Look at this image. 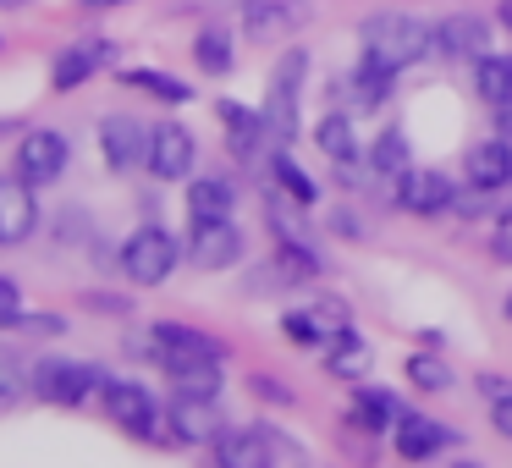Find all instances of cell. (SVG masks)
Segmentation results:
<instances>
[{
  "label": "cell",
  "instance_id": "obj_1",
  "mask_svg": "<svg viewBox=\"0 0 512 468\" xmlns=\"http://www.w3.org/2000/svg\"><path fill=\"white\" fill-rule=\"evenodd\" d=\"M358 45H364V67L397 78L402 67L435 56V28L419 23V17H408V12H380L358 28Z\"/></svg>",
  "mask_w": 512,
  "mask_h": 468
},
{
  "label": "cell",
  "instance_id": "obj_2",
  "mask_svg": "<svg viewBox=\"0 0 512 468\" xmlns=\"http://www.w3.org/2000/svg\"><path fill=\"white\" fill-rule=\"evenodd\" d=\"M94 391H105V375L83 358H39L34 364V397L50 408H78Z\"/></svg>",
  "mask_w": 512,
  "mask_h": 468
},
{
  "label": "cell",
  "instance_id": "obj_3",
  "mask_svg": "<svg viewBox=\"0 0 512 468\" xmlns=\"http://www.w3.org/2000/svg\"><path fill=\"white\" fill-rule=\"evenodd\" d=\"M303 72H309V56L303 50H287L281 67L270 72V94H265V127H270V144L287 149L298 138V89H303Z\"/></svg>",
  "mask_w": 512,
  "mask_h": 468
},
{
  "label": "cell",
  "instance_id": "obj_4",
  "mask_svg": "<svg viewBox=\"0 0 512 468\" xmlns=\"http://www.w3.org/2000/svg\"><path fill=\"white\" fill-rule=\"evenodd\" d=\"M100 402H105V413H111L127 435H144V441H171L166 408H160L144 386H133V380H105Z\"/></svg>",
  "mask_w": 512,
  "mask_h": 468
},
{
  "label": "cell",
  "instance_id": "obj_5",
  "mask_svg": "<svg viewBox=\"0 0 512 468\" xmlns=\"http://www.w3.org/2000/svg\"><path fill=\"white\" fill-rule=\"evenodd\" d=\"M122 270L133 287H160V281L177 270V237L166 226H138L122 243Z\"/></svg>",
  "mask_w": 512,
  "mask_h": 468
},
{
  "label": "cell",
  "instance_id": "obj_6",
  "mask_svg": "<svg viewBox=\"0 0 512 468\" xmlns=\"http://www.w3.org/2000/svg\"><path fill=\"white\" fill-rule=\"evenodd\" d=\"M72 160V144L61 133H50V127H34V133L17 144V177L28 182V188H50V182L67 171Z\"/></svg>",
  "mask_w": 512,
  "mask_h": 468
},
{
  "label": "cell",
  "instance_id": "obj_7",
  "mask_svg": "<svg viewBox=\"0 0 512 468\" xmlns=\"http://www.w3.org/2000/svg\"><path fill=\"white\" fill-rule=\"evenodd\" d=\"M188 259L193 270H232L243 259V232L237 221H193V237H188Z\"/></svg>",
  "mask_w": 512,
  "mask_h": 468
},
{
  "label": "cell",
  "instance_id": "obj_8",
  "mask_svg": "<svg viewBox=\"0 0 512 468\" xmlns=\"http://www.w3.org/2000/svg\"><path fill=\"white\" fill-rule=\"evenodd\" d=\"M166 430H171V441H182V446H215V435L226 430V419H221V408H215V397H171Z\"/></svg>",
  "mask_w": 512,
  "mask_h": 468
},
{
  "label": "cell",
  "instance_id": "obj_9",
  "mask_svg": "<svg viewBox=\"0 0 512 468\" xmlns=\"http://www.w3.org/2000/svg\"><path fill=\"white\" fill-rule=\"evenodd\" d=\"M193 155H199V144H193V133H188L182 122H160V127H149V155H144V166L155 171L160 182L188 177V171H193Z\"/></svg>",
  "mask_w": 512,
  "mask_h": 468
},
{
  "label": "cell",
  "instance_id": "obj_10",
  "mask_svg": "<svg viewBox=\"0 0 512 468\" xmlns=\"http://www.w3.org/2000/svg\"><path fill=\"white\" fill-rule=\"evenodd\" d=\"M309 23V6L303 0H243V34L259 45H276V39L298 34Z\"/></svg>",
  "mask_w": 512,
  "mask_h": 468
},
{
  "label": "cell",
  "instance_id": "obj_11",
  "mask_svg": "<svg viewBox=\"0 0 512 468\" xmlns=\"http://www.w3.org/2000/svg\"><path fill=\"white\" fill-rule=\"evenodd\" d=\"M39 226V204H34V188L23 177H0V248H17L28 243Z\"/></svg>",
  "mask_w": 512,
  "mask_h": 468
},
{
  "label": "cell",
  "instance_id": "obj_12",
  "mask_svg": "<svg viewBox=\"0 0 512 468\" xmlns=\"http://www.w3.org/2000/svg\"><path fill=\"white\" fill-rule=\"evenodd\" d=\"M435 56H441V61H479V56H490V28L479 23V17H468V12L446 17V23L435 28Z\"/></svg>",
  "mask_w": 512,
  "mask_h": 468
},
{
  "label": "cell",
  "instance_id": "obj_13",
  "mask_svg": "<svg viewBox=\"0 0 512 468\" xmlns=\"http://www.w3.org/2000/svg\"><path fill=\"white\" fill-rule=\"evenodd\" d=\"M276 435L265 430H221L215 435V468H276Z\"/></svg>",
  "mask_w": 512,
  "mask_h": 468
},
{
  "label": "cell",
  "instance_id": "obj_14",
  "mask_svg": "<svg viewBox=\"0 0 512 468\" xmlns=\"http://www.w3.org/2000/svg\"><path fill=\"white\" fill-rule=\"evenodd\" d=\"M100 149L111 171H133L138 160L149 155V133L133 122V116H105L100 122Z\"/></svg>",
  "mask_w": 512,
  "mask_h": 468
},
{
  "label": "cell",
  "instance_id": "obj_15",
  "mask_svg": "<svg viewBox=\"0 0 512 468\" xmlns=\"http://www.w3.org/2000/svg\"><path fill=\"white\" fill-rule=\"evenodd\" d=\"M457 199V188H452V177H441V171H402L397 177V204L402 210H413V215H435V210H446V204Z\"/></svg>",
  "mask_w": 512,
  "mask_h": 468
},
{
  "label": "cell",
  "instance_id": "obj_16",
  "mask_svg": "<svg viewBox=\"0 0 512 468\" xmlns=\"http://www.w3.org/2000/svg\"><path fill=\"white\" fill-rule=\"evenodd\" d=\"M463 177H468V188H490V193H501L512 182V144L507 138H490V144H474L463 155Z\"/></svg>",
  "mask_w": 512,
  "mask_h": 468
},
{
  "label": "cell",
  "instance_id": "obj_17",
  "mask_svg": "<svg viewBox=\"0 0 512 468\" xmlns=\"http://www.w3.org/2000/svg\"><path fill=\"white\" fill-rule=\"evenodd\" d=\"M149 342H155L160 364H182V358H221V342H210L204 331H193V325H177V320H160L155 331H149Z\"/></svg>",
  "mask_w": 512,
  "mask_h": 468
},
{
  "label": "cell",
  "instance_id": "obj_18",
  "mask_svg": "<svg viewBox=\"0 0 512 468\" xmlns=\"http://www.w3.org/2000/svg\"><path fill=\"white\" fill-rule=\"evenodd\" d=\"M446 446H457V435L446 430V424L424 419V413H413V408L397 419V452L408 457V463H424V457L446 452Z\"/></svg>",
  "mask_w": 512,
  "mask_h": 468
},
{
  "label": "cell",
  "instance_id": "obj_19",
  "mask_svg": "<svg viewBox=\"0 0 512 468\" xmlns=\"http://www.w3.org/2000/svg\"><path fill=\"white\" fill-rule=\"evenodd\" d=\"M215 111H221V122H226V144H232L237 160H254V149L270 144L265 111H248V105H237V100H221Z\"/></svg>",
  "mask_w": 512,
  "mask_h": 468
},
{
  "label": "cell",
  "instance_id": "obj_20",
  "mask_svg": "<svg viewBox=\"0 0 512 468\" xmlns=\"http://www.w3.org/2000/svg\"><path fill=\"white\" fill-rule=\"evenodd\" d=\"M402 413H408V408H402L397 391H386V386H358V397H353V424H358V430H369V435L397 430Z\"/></svg>",
  "mask_w": 512,
  "mask_h": 468
},
{
  "label": "cell",
  "instance_id": "obj_21",
  "mask_svg": "<svg viewBox=\"0 0 512 468\" xmlns=\"http://www.w3.org/2000/svg\"><path fill=\"white\" fill-rule=\"evenodd\" d=\"M111 56H116L111 45H72V50H61V56H56L50 83H56V89H78V83H89L100 67H111Z\"/></svg>",
  "mask_w": 512,
  "mask_h": 468
},
{
  "label": "cell",
  "instance_id": "obj_22",
  "mask_svg": "<svg viewBox=\"0 0 512 468\" xmlns=\"http://www.w3.org/2000/svg\"><path fill=\"white\" fill-rule=\"evenodd\" d=\"M369 364H375V353H369V342L358 331H342V336H331V342H325V375L364 380Z\"/></svg>",
  "mask_w": 512,
  "mask_h": 468
},
{
  "label": "cell",
  "instance_id": "obj_23",
  "mask_svg": "<svg viewBox=\"0 0 512 468\" xmlns=\"http://www.w3.org/2000/svg\"><path fill=\"white\" fill-rule=\"evenodd\" d=\"M237 210V188L226 177H199L188 188V215L193 221H226Z\"/></svg>",
  "mask_w": 512,
  "mask_h": 468
},
{
  "label": "cell",
  "instance_id": "obj_24",
  "mask_svg": "<svg viewBox=\"0 0 512 468\" xmlns=\"http://www.w3.org/2000/svg\"><path fill=\"white\" fill-rule=\"evenodd\" d=\"M177 397H221V358H182L166 369Z\"/></svg>",
  "mask_w": 512,
  "mask_h": 468
},
{
  "label": "cell",
  "instance_id": "obj_25",
  "mask_svg": "<svg viewBox=\"0 0 512 468\" xmlns=\"http://www.w3.org/2000/svg\"><path fill=\"white\" fill-rule=\"evenodd\" d=\"M474 89H479V100L485 105H507L512 100V56H479L474 61Z\"/></svg>",
  "mask_w": 512,
  "mask_h": 468
},
{
  "label": "cell",
  "instance_id": "obj_26",
  "mask_svg": "<svg viewBox=\"0 0 512 468\" xmlns=\"http://www.w3.org/2000/svg\"><path fill=\"white\" fill-rule=\"evenodd\" d=\"M270 276H276L281 287H309V281L320 276V259H314V248H303V243H281L276 259H270Z\"/></svg>",
  "mask_w": 512,
  "mask_h": 468
},
{
  "label": "cell",
  "instance_id": "obj_27",
  "mask_svg": "<svg viewBox=\"0 0 512 468\" xmlns=\"http://www.w3.org/2000/svg\"><path fill=\"white\" fill-rule=\"evenodd\" d=\"M314 144H320V155H331L336 166H353L358 160V133H353V122L347 116H320V127H314Z\"/></svg>",
  "mask_w": 512,
  "mask_h": 468
},
{
  "label": "cell",
  "instance_id": "obj_28",
  "mask_svg": "<svg viewBox=\"0 0 512 468\" xmlns=\"http://www.w3.org/2000/svg\"><path fill=\"white\" fill-rule=\"evenodd\" d=\"M408 166H413V149H408V138H402V127H386V133L369 144V171H380V177H402Z\"/></svg>",
  "mask_w": 512,
  "mask_h": 468
},
{
  "label": "cell",
  "instance_id": "obj_29",
  "mask_svg": "<svg viewBox=\"0 0 512 468\" xmlns=\"http://www.w3.org/2000/svg\"><path fill=\"white\" fill-rule=\"evenodd\" d=\"M193 61H199L210 78H226V72H232V34H226V28H204V34L193 39Z\"/></svg>",
  "mask_w": 512,
  "mask_h": 468
},
{
  "label": "cell",
  "instance_id": "obj_30",
  "mask_svg": "<svg viewBox=\"0 0 512 468\" xmlns=\"http://www.w3.org/2000/svg\"><path fill=\"white\" fill-rule=\"evenodd\" d=\"M270 171H276V188L287 193L292 204H314V199H320V188H314V177H309V171H303L298 160L287 155V149H276V166H270Z\"/></svg>",
  "mask_w": 512,
  "mask_h": 468
},
{
  "label": "cell",
  "instance_id": "obj_31",
  "mask_svg": "<svg viewBox=\"0 0 512 468\" xmlns=\"http://www.w3.org/2000/svg\"><path fill=\"white\" fill-rule=\"evenodd\" d=\"M127 83H133V89H144V94H155V100H166V105H188V100H193L188 83L171 78V72H149V67H138V72H127Z\"/></svg>",
  "mask_w": 512,
  "mask_h": 468
},
{
  "label": "cell",
  "instance_id": "obj_32",
  "mask_svg": "<svg viewBox=\"0 0 512 468\" xmlns=\"http://www.w3.org/2000/svg\"><path fill=\"white\" fill-rule=\"evenodd\" d=\"M402 369H408V380H413L419 391H446V386H452V369H446L435 353H413Z\"/></svg>",
  "mask_w": 512,
  "mask_h": 468
},
{
  "label": "cell",
  "instance_id": "obj_33",
  "mask_svg": "<svg viewBox=\"0 0 512 468\" xmlns=\"http://www.w3.org/2000/svg\"><path fill=\"white\" fill-rule=\"evenodd\" d=\"M23 391H34V380L23 375V364H17L12 347H0V402H17Z\"/></svg>",
  "mask_w": 512,
  "mask_h": 468
},
{
  "label": "cell",
  "instance_id": "obj_34",
  "mask_svg": "<svg viewBox=\"0 0 512 468\" xmlns=\"http://www.w3.org/2000/svg\"><path fill=\"white\" fill-rule=\"evenodd\" d=\"M353 94H358V105H386V94H391V72H375V67H364V61H358Z\"/></svg>",
  "mask_w": 512,
  "mask_h": 468
},
{
  "label": "cell",
  "instance_id": "obj_35",
  "mask_svg": "<svg viewBox=\"0 0 512 468\" xmlns=\"http://www.w3.org/2000/svg\"><path fill=\"white\" fill-rule=\"evenodd\" d=\"M314 320H320V331H325V342H331V336H342V331H353V314H347V303L342 298H320L314 303Z\"/></svg>",
  "mask_w": 512,
  "mask_h": 468
},
{
  "label": "cell",
  "instance_id": "obj_36",
  "mask_svg": "<svg viewBox=\"0 0 512 468\" xmlns=\"http://www.w3.org/2000/svg\"><path fill=\"white\" fill-rule=\"evenodd\" d=\"M281 331L292 336V342H303V347H314V342H325V331H320V320H314L309 309H292V314H281Z\"/></svg>",
  "mask_w": 512,
  "mask_h": 468
},
{
  "label": "cell",
  "instance_id": "obj_37",
  "mask_svg": "<svg viewBox=\"0 0 512 468\" xmlns=\"http://www.w3.org/2000/svg\"><path fill=\"white\" fill-rule=\"evenodd\" d=\"M23 325V292H17V281L0 270V331H17Z\"/></svg>",
  "mask_w": 512,
  "mask_h": 468
},
{
  "label": "cell",
  "instance_id": "obj_38",
  "mask_svg": "<svg viewBox=\"0 0 512 468\" xmlns=\"http://www.w3.org/2000/svg\"><path fill=\"white\" fill-rule=\"evenodd\" d=\"M248 391H254V397H265V402H276V408H287V402H292V386H281V380H265V375L248 380Z\"/></svg>",
  "mask_w": 512,
  "mask_h": 468
},
{
  "label": "cell",
  "instance_id": "obj_39",
  "mask_svg": "<svg viewBox=\"0 0 512 468\" xmlns=\"http://www.w3.org/2000/svg\"><path fill=\"white\" fill-rule=\"evenodd\" d=\"M490 254H496L501 265H512V215H501L496 237H490Z\"/></svg>",
  "mask_w": 512,
  "mask_h": 468
},
{
  "label": "cell",
  "instance_id": "obj_40",
  "mask_svg": "<svg viewBox=\"0 0 512 468\" xmlns=\"http://www.w3.org/2000/svg\"><path fill=\"white\" fill-rule=\"evenodd\" d=\"M17 331H39V336H56V331H67V320H56V314H23V325Z\"/></svg>",
  "mask_w": 512,
  "mask_h": 468
},
{
  "label": "cell",
  "instance_id": "obj_41",
  "mask_svg": "<svg viewBox=\"0 0 512 468\" xmlns=\"http://www.w3.org/2000/svg\"><path fill=\"white\" fill-rule=\"evenodd\" d=\"M490 424H496V430L512 441V391H507V397H496V402H490Z\"/></svg>",
  "mask_w": 512,
  "mask_h": 468
},
{
  "label": "cell",
  "instance_id": "obj_42",
  "mask_svg": "<svg viewBox=\"0 0 512 468\" xmlns=\"http://www.w3.org/2000/svg\"><path fill=\"white\" fill-rule=\"evenodd\" d=\"M507 391H512V380H501V375H479V397H485V402L507 397Z\"/></svg>",
  "mask_w": 512,
  "mask_h": 468
},
{
  "label": "cell",
  "instance_id": "obj_43",
  "mask_svg": "<svg viewBox=\"0 0 512 468\" xmlns=\"http://www.w3.org/2000/svg\"><path fill=\"white\" fill-rule=\"evenodd\" d=\"M496 133L512 144V100H507V105H496Z\"/></svg>",
  "mask_w": 512,
  "mask_h": 468
},
{
  "label": "cell",
  "instance_id": "obj_44",
  "mask_svg": "<svg viewBox=\"0 0 512 468\" xmlns=\"http://www.w3.org/2000/svg\"><path fill=\"white\" fill-rule=\"evenodd\" d=\"M89 309H111V314H127V303H122V298H100V292H94V298H89Z\"/></svg>",
  "mask_w": 512,
  "mask_h": 468
},
{
  "label": "cell",
  "instance_id": "obj_45",
  "mask_svg": "<svg viewBox=\"0 0 512 468\" xmlns=\"http://www.w3.org/2000/svg\"><path fill=\"white\" fill-rule=\"evenodd\" d=\"M83 12H105V6H127V0H78Z\"/></svg>",
  "mask_w": 512,
  "mask_h": 468
},
{
  "label": "cell",
  "instance_id": "obj_46",
  "mask_svg": "<svg viewBox=\"0 0 512 468\" xmlns=\"http://www.w3.org/2000/svg\"><path fill=\"white\" fill-rule=\"evenodd\" d=\"M17 6H34V0H0V12H17Z\"/></svg>",
  "mask_w": 512,
  "mask_h": 468
},
{
  "label": "cell",
  "instance_id": "obj_47",
  "mask_svg": "<svg viewBox=\"0 0 512 468\" xmlns=\"http://www.w3.org/2000/svg\"><path fill=\"white\" fill-rule=\"evenodd\" d=\"M507 320H512V292H507Z\"/></svg>",
  "mask_w": 512,
  "mask_h": 468
},
{
  "label": "cell",
  "instance_id": "obj_48",
  "mask_svg": "<svg viewBox=\"0 0 512 468\" xmlns=\"http://www.w3.org/2000/svg\"><path fill=\"white\" fill-rule=\"evenodd\" d=\"M457 468H479V463H457Z\"/></svg>",
  "mask_w": 512,
  "mask_h": 468
},
{
  "label": "cell",
  "instance_id": "obj_49",
  "mask_svg": "<svg viewBox=\"0 0 512 468\" xmlns=\"http://www.w3.org/2000/svg\"><path fill=\"white\" fill-rule=\"evenodd\" d=\"M507 6H512V0H507Z\"/></svg>",
  "mask_w": 512,
  "mask_h": 468
}]
</instances>
